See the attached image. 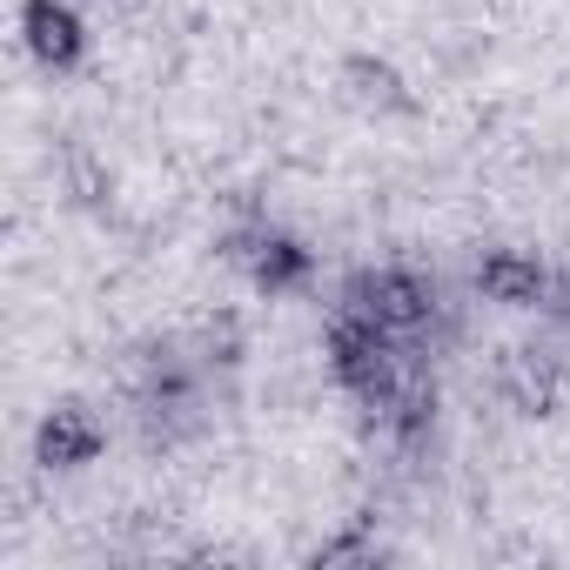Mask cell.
Segmentation results:
<instances>
[{"mask_svg": "<svg viewBox=\"0 0 570 570\" xmlns=\"http://www.w3.org/2000/svg\"><path fill=\"white\" fill-rule=\"evenodd\" d=\"M330 370H336V383L363 403V410H390L396 403V390L410 383V370H403V356H396V336L390 330H376L370 316H356V309H336V323H330Z\"/></svg>", "mask_w": 570, "mask_h": 570, "instance_id": "cell-1", "label": "cell"}, {"mask_svg": "<svg viewBox=\"0 0 570 570\" xmlns=\"http://www.w3.org/2000/svg\"><path fill=\"white\" fill-rule=\"evenodd\" d=\"M336 309H356V316H370L376 330H390V336L403 343V336L430 330L443 303H436V282H430L423 268L383 262V268H356V275L343 282V303H336Z\"/></svg>", "mask_w": 570, "mask_h": 570, "instance_id": "cell-2", "label": "cell"}, {"mask_svg": "<svg viewBox=\"0 0 570 570\" xmlns=\"http://www.w3.org/2000/svg\"><path fill=\"white\" fill-rule=\"evenodd\" d=\"M222 255L242 268V282H248V289H262V296H289V289H303V282H309V268H316V255L303 248V235L275 228V222L235 228Z\"/></svg>", "mask_w": 570, "mask_h": 570, "instance_id": "cell-3", "label": "cell"}, {"mask_svg": "<svg viewBox=\"0 0 570 570\" xmlns=\"http://www.w3.org/2000/svg\"><path fill=\"white\" fill-rule=\"evenodd\" d=\"M470 282H476V296L497 303V309H550L557 268L537 262V255H523V248H490V255L470 268Z\"/></svg>", "mask_w": 570, "mask_h": 570, "instance_id": "cell-4", "label": "cell"}, {"mask_svg": "<svg viewBox=\"0 0 570 570\" xmlns=\"http://www.w3.org/2000/svg\"><path fill=\"white\" fill-rule=\"evenodd\" d=\"M21 48L35 55V68L68 75L88 55V21L68 8V0H21Z\"/></svg>", "mask_w": 570, "mask_h": 570, "instance_id": "cell-5", "label": "cell"}, {"mask_svg": "<svg viewBox=\"0 0 570 570\" xmlns=\"http://www.w3.org/2000/svg\"><path fill=\"white\" fill-rule=\"evenodd\" d=\"M101 443H108V430H101L95 410H81V403H55V410L35 423V463H41V470H88V463L101 456Z\"/></svg>", "mask_w": 570, "mask_h": 570, "instance_id": "cell-6", "label": "cell"}, {"mask_svg": "<svg viewBox=\"0 0 570 570\" xmlns=\"http://www.w3.org/2000/svg\"><path fill=\"white\" fill-rule=\"evenodd\" d=\"M497 390H503V403H510L517 416H550V410L563 403V376H557L543 356H510L503 376H497Z\"/></svg>", "mask_w": 570, "mask_h": 570, "instance_id": "cell-7", "label": "cell"}, {"mask_svg": "<svg viewBox=\"0 0 570 570\" xmlns=\"http://www.w3.org/2000/svg\"><path fill=\"white\" fill-rule=\"evenodd\" d=\"M343 88H350L356 108H376V115L410 108V81H403L390 61H376V55H350V61H343Z\"/></svg>", "mask_w": 570, "mask_h": 570, "instance_id": "cell-8", "label": "cell"}]
</instances>
